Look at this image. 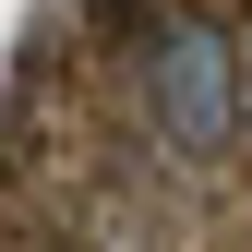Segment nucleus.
<instances>
[{"label":"nucleus","mask_w":252,"mask_h":252,"mask_svg":"<svg viewBox=\"0 0 252 252\" xmlns=\"http://www.w3.org/2000/svg\"><path fill=\"white\" fill-rule=\"evenodd\" d=\"M132 96H144V132L180 168H216L240 144V24L216 0H168L132 36Z\"/></svg>","instance_id":"obj_1"}]
</instances>
